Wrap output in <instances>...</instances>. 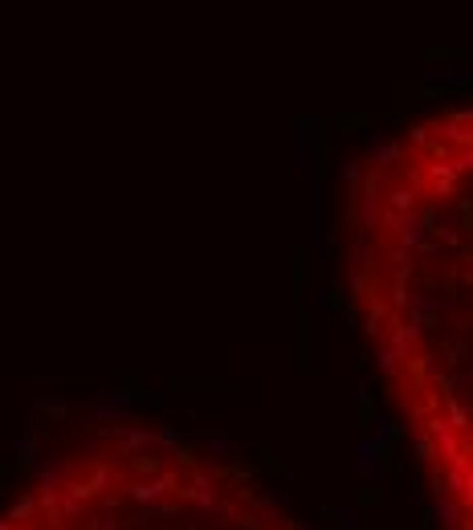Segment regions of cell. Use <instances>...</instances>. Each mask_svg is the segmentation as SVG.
<instances>
[{
    "mask_svg": "<svg viewBox=\"0 0 473 530\" xmlns=\"http://www.w3.org/2000/svg\"><path fill=\"white\" fill-rule=\"evenodd\" d=\"M0 530H314L249 469L155 420H102L17 489Z\"/></svg>",
    "mask_w": 473,
    "mask_h": 530,
    "instance_id": "2",
    "label": "cell"
},
{
    "mask_svg": "<svg viewBox=\"0 0 473 530\" xmlns=\"http://www.w3.org/2000/svg\"><path fill=\"white\" fill-rule=\"evenodd\" d=\"M347 290L445 530H473V106L432 110L347 184Z\"/></svg>",
    "mask_w": 473,
    "mask_h": 530,
    "instance_id": "1",
    "label": "cell"
}]
</instances>
